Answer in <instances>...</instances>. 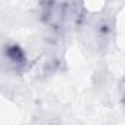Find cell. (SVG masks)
I'll list each match as a JSON object with an SVG mask.
<instances>
[{"instance_id":"obj_5","label":"cell","mask_w":125,"mask_h":125,"mask_svg":"<svg viewBox=\"0 0 125 125\" xmlns=\"http://www.w3.org/2000/svg\"><path fill=\"white\" fill-rule=\"evenodd\" d=\"M44 125H61V124H60L58 121H51V119H50V121L44 122Z\"/></svg>"},{"instance_id":"obj_2","label":"cell","mask_w":125,"mask_h":125,"mask_svg":"<svg viewBox=\"0 0 125 125\" xmlns=\"http://www.w3.org/2000/svg\"><path fill=\"white\" fill-rule=\"evenodd\" d=\"M0 61L6 70L22 73L28 67V55L18 44H6L0 52Z\"/></svg>"},{"instance_id":"obj_3","label":"cell","mask_w":125,"mask_h":125,"mask_svg":"<svg viewBox=\"0 0 125 125\" xmlns=\"http://www.w3.org/2000/svg\"><path fill=\"white\" fill-rule=\"evenodd\" d=\"M115 36V21L109 16H103L93 25V38L97 48L105 50L111 45Z\"/></svg>"},{"instance_id":"obj_4","label":"cell","mask_w":125,"mask_h":125,"mask_svg":"<svg viewBox=\"0 0 125 125\" xmlns=\"http://www.w3.org/2000/svg\"><path fill=\"white\" fill-rule=\"evenodd\" d=\"M118 96H119V105L122 108L125 114V79H122L119 82V86H118Z\"/></svg>"},{"instance_id":"obj_1","label":"cell","mask_w":125,"mask_h":125,"mask_svg":"<svg viewBox=\"0 0 125 125\" xmlns=\"http://www.w3.org/2000/svg\"><path fill=\"white\" fill-rule=\"evenodd\" d=\"M39 18L45 26L54 31L62 29L70 19V3L64 0H41Z\"/></svg>"}]
</instances>
